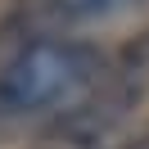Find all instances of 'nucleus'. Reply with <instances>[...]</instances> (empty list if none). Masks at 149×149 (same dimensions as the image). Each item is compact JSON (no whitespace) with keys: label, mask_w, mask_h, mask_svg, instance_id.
Returning <instances> with one entry per match:
<instances>
[{"label":"nucleus","mask_w":149,"mask_h":149,"mask_svg":"<svg viewBox=\"0 0 149 149\" xmlns=\"http://www.w3.org/2000/svg\"><path fill=\"white\" fill-rule=\"evenodd\" d=\"M104 72H109V59L91 41H27L0 63V122L50 118L86 86H95Z\"/></svg>","instance_id":"1"},{"label":"nucleus","mask_w":149,"mask_h":149,"mask_svg":"<svg viewBox=\"0 0 149 149\" xmlns=\"http://www.w3.org/2000/svg\"><path fill=\"white\" fill-rule=\"evenodd\" d=\"M145 100V81L104 72L95 86H86L77 100H68L45 122V145L50 149H100L131 122V113Z\"/></svg>","instance_id":"2"},{"label":"nucleus","mask_w":149,"mask_h":149,"mask_svg":"<svg viewBox=\"0 0 149 149\" xmlns=\"http://www.w3.org/2000/svg\"><path fill=\"white\" fill-rule=\"evenodd\" d=\"M145 0H27V14L45 27H81V23H104L136 9Z\"/></svg>","instance_id":"3"},{"label":"nucleus","mask_w":149,"mask_h":149,"mask_svg":"<svg viewBox=\"0 0 149 149\" xmlns=\"http://www.w3.org/2000/svg\"><path fill=\"white\" fill-rule=\"evenodd\" d=\"M113 72H118V77H131V81H145V77H149V27L136 32V36L118 50Z\"/></svg>","instance_id":"4"},{"label":"nucleus","mask_w":149,"mask_h":149,"mask_svg":"<svg viewBox=\"0 0 149 149\" xmlns=\"http://www.w3.org/2000/svg\"><path fill=\"white\" fill-rule=\"evenodd\" d=\"M118 149H149V136H136V140H127V145H118Z\"/></svg>","instance_id":"5"}]
</instances>
